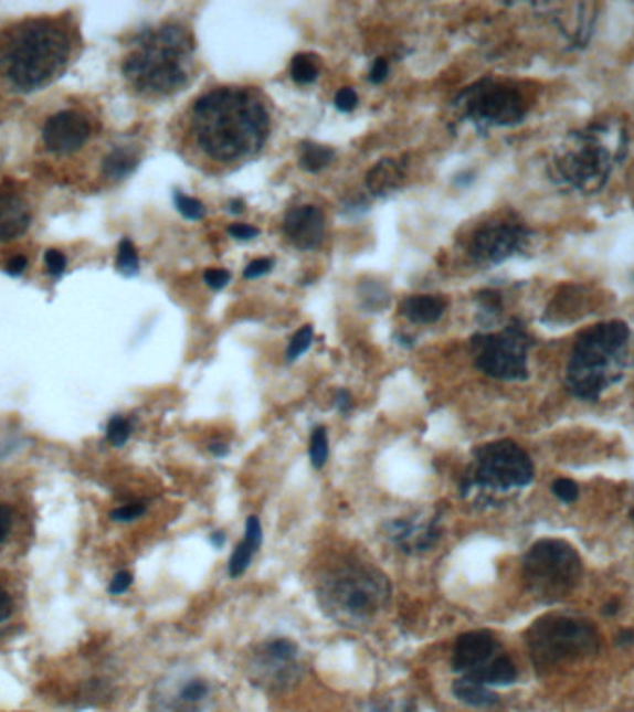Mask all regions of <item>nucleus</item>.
Returning <instances> with one entry per match:
<instances>
[{
  "mask_svg": "<svg viewBox=\"0 0 634 712\" xmlns=\"http://www.w3.org/2000/svg\"><path fill=\"white\" fill-rule=\"evenodd\" d=\"M284 236L300 251H314L324 244L325 215L314 204L289 210L284 217Z\"/></svg>",
  "mask_w": 634,
  "mask_h": 712,
  "instance_id": "15",
  "label": "nucleus"
},
{
  "mask_svg": "<svg viewBox=\"0 0 634 712\" xmlns=\"http://www.w3.org/2000/svg\"><path fill=\"white\" fill-rule=\"evenodd\" d=\"M117 272L125 275V277H136L139 273V255L136 245L133 244V240L128 237H123L119 242V247H117V261H116Z\"/></svg>",
  "mask_w": 634,
  "mask_h": 712,
  "instance_id": "26",
  "label": "nucleus"
},
{
  "mask_svg": "<svg viewBox=\"0 0 634 712\" xmlns=\"http://www.w3.org/2000/svg\"><path fill=\"white\" fill-rule=\"evenodd\" d=\"M329 460V436L325 427H316L310 436V463L316 469L324 468Z\"/></svg>",
  "mask_w": 634,
  "mask_h": 712,
  "instance_id": "27",
  "label": "nucleus"
},
{
  "mask_svg": "<svg viewBox=\"0 0 634 712\" xmlns=\"http://www.w3.org/2000/svg\"><path fill=\"white\" fill-rule=\"evenodd\" d=\"M208 695V684L204 681H190L186 683L180 690V701L186 703V705H193V703H199V701L204 700Z\"/></svg>",
  "mask_w": 634,
  "mask_h": 712,
  "instance_id": "32",
  "label": "nucleus"
},
{
  "mask_svg": "<svg viewBox=\"0 0 634 712\" xmlns=\"http://www.w3.org/2000/svg\"><path fill=\"white\" fill-rule=\"evenodd\" d=\"M622 138L623 134H612L609 125L600 123L571 134L554 155V179L577 192H600L620 160Z\"/></svg>",
  "mask_w": 634,
  "mask_h": 712,
  "instance_id": "5",
  "label": "nucleus"
},
{
  "mask_svg": "<svg viewBox=\"0 0 634 712\" xmlns=\"http://www.w3.org/2000/svg\"><path fill=\"white\" fill-rule=\"evenodd\" d=\"M45 267L46 273H49L52 278H56V280H59V278L64 275L65 269H67V258H65L62 251L49 249L45 253Z\"/></svg>",
  "mask_w": 634,
  "mask_h": 712,
  "instance_id": "33",
  "label": "nucleus"
},
{
  "mask_svg": "<svg viewBox=\"0 0 634 712\" xmlns=\"http://www.w3.org/2000/svg\"><path fill=\"white\" fill-rule=\"evenodd\" d=\"M32 223L29 204L19 198L0 193V244L23 236Z\"/></svg>",
  "mask_w": 634,
  "mask_h": 712,
  "instance_id": "16",
  "label": "nucleus"
},
{
  "mask_svg": "<svg viewBox=\"0 0 634 712\" xmlns=\"http://www.w3.org/2000/svg\"><path fill=\"white\" fill-rule=\"evenodd\" d=\"M335 405L341 414H349L352 411V397L347 390L336 392Z\"/></svg>",
  "mask_w": 634,
  "mask_h": 712,
  "instance_id": "43",
  "label": "nucleus"
},
{
  "mask_svg": "<svg viewBox=\"0 0 634 712\" xmlns=\"http://www.w3.org/2000/svg\"><path fill=\"white\" fill-rule=\"evenodd\" d=\"M324 594L338 613L363 620L384 603L388 585L363 567H346L327 583Z\"/></svg>",
  "mask_w": 634,
  "mask_h": 712,
  "instance_id": "11",
  "label": "nucleus"
},
{
  "mask_svg": "<svg viewBox=\"0 0 634 712\" xmlns=\"http://www.w3.org/2000/svg\"><path fill=\"white\" fill-rule=\"evenodd\" d=\"M518 679V670L514 665L513 659L508 655H497L490 667L486 668V672L480 676L479 683L486 687H508Z\"/></svg>",
  "mask_w": 634,
  "mask_h": 712,
  "instance_id": "22",
  "label": "nucleus"
},
{
  "mask_svg": "<svg viewBox=\"0 0 634 712\" xmlns=\"http://www.w3.org/2000/svg\"><path fill=\"white\" fill-rule=\"evenodd\" d=\"M210 451L214 453V457L223 458L229 455V451H231V449H229V446H226V444L215 442V444H212V446H210Z\"/></svg>",
  "mask_w": 634,
  "mask_h": 712,
  "instance_id": "45",
  "label": "nucleus"
},
{
  "mask_svg": "<svg viewBox=\"0 0 634 712\" xmlns=\"http://www.w3.org/2000/svg\"><path fill=\"white\" fill-rule=\"evenodd\" d=\"M456 106L479 127H513L527 114L524 95L503 82H475L456 97Z\"/></svg>",
  "mask_w": 634,
  "mask_h": 712,
  "instance_id": "10",
  "label": "nucleus"
},
{
  "mask_svg": "<svg viewBox=\"0 0 634 712\" xmlns=\"http://www.w3.org/2000/svg\"><path fill=\"white\" fill-rule=\"evenodd\" d=\"M336 110L352 111L358 106V95L352 87H341L340 92L336 93L335 97Z\"/></svg>",
  "mask_w": 634,
  "mask_h": 712,
  "instance_id": "36",
  "label": "nucleus"
},
{
  "mask_svg": "<svg viewBox=\"0 0 634 712\" xmlns=\"http://www.w3.org/2000/svg\"><path fill=\"white\" fill-rule=\"evenodd\" d=\"M18 618V597L10 585L0 581V638L12 631L13 621Z\"/></svg>",
  "mask_w": 634,
  "mask_h": 712,
  "instance_id": "24",
  "label": "nucleus"
},
{
  "mask_svg": "<svg viewBox=\"0 0 634 712\" xmlns=\"http://www.w3.org/2000/svg\"><path fill=\"white\" fill-rule=\"evenodd\" d=\"M289 76L294 78V82L300 84V86H306V84H314L319 76V70H317V59L314 54H297L292 60V65H289Z\"/></svg>",
  "mask_w": 634,
  "mask_h": 712,
  "instance_id": "25",
  "label": "nucleus"
},
{
  "mask_svg": "<svg viewBox=\"0 0 634 712\" xmlns=\"http://www.w3.org/2000/svg\"><path fill=\"white\" fill-rule=\"evenodd\" d=\"M453 694L466 703V705L477 706V709H486V706L496 705L499 698L496 692H492L490 687L475 681V679L461 678L456 679L453 683Z\"/></svg>",
  "mask_w": 634,
  "mask_h": 712,
  "instance_id": "20",
  "label": "nucleus"
},
{
  "mask_svg": "<svg viewBox=\"0 0 634 712\" xmlns=\"http://www.w3.org/2000/svg\"><path fill=\"white\" fill-rule=\"evenodd\" d=\"M173 201L179 214L186 220L199 221L207 215V206L199 199L190 198V195H186L182 192H175Z\"/></svg>",
  "mask_w": 634,
  "mask_h": 712,
  "instance_id": "29",
  "label": "nucleus"
},
{
  "mask_svg": "<svg viewBox=\"0 0 634 712\" xmlns=\"http://www.w3.org/2000/svg\"><path fill=\"white\" fill-rule=\"evenodd\" d=\"M551 490L562 503H573L579 498V487L571 479H557Z\"/></svg>",
  "mask_w": 634,
  "mask_h": 712,
  "instance_id": "34",
  "label": "nucleus"
},
{
  "mask_svg": "<svg viewBox=\"0 0 634 712\" xmlns=\"http://www.w3.org/2000/svg\"><path fill=\"white\" fill-rule=\"evenodd\" d=\"M243 210H245V203H243L242 199H232L231 203H229V212H232V214H242Z\"/></svg>",
  "mask_w": 634,
  "mask_h": 712,
  "instance_id": "47",
  "label": "nucleus"
},
{
  "mask_svg": "<svg viewBox=\"0 0 634 712\" xmlns=\"http://www.w3.org/2000/svg\"><path fill=\"white\" fill-rule=\"evenodd\" d=\"M15 531V512L10 504L0 501V551L7 548Z\"/></svg>",
  "mask_w": 634,
  "mask_h": 712,
  "instance_id": "31",
  "label": "nucleus"
},
{
  "mask_svg": "<svg viewBox=\"0 0 634 712\" xmlns=\"http://www.w3.org/2000/svg\"><path fill=\"white\" fill-rule=\"evenodd\" d=\"M335 160V151L314 141H303L299 146V166L308 173H317Z\"/></svg>",
  "mask_w": 634,
  "mask_h": 712,
  "instance_id": "23",
  "label": "nucleus"
},
{
  "mask_svg": "<svg viewBox=\"0 0 634 712\" xmlns=\"http://www.w3.org/2000/svg\"><path fill=\"white\" fill-rule=\"evenodd\" d=\"M503 653L496 637L488 631H472L461 635L453 649V670L462 678L479 681L497 655Z\"/></svg>",
  "mask_w": 634,
  "mask_h": 712,
  "instance_id": "13",
  "label": "nucleus"
},
{
  "mask_svg": "<svg viewBox=\"0 0 634 712\" xmlns=\"http://www.w3.org/2000/svg\"><path fill=\"white\" fill-rule=\"evenodd\" d=\"M617 642L622 644V646H627V644H633L634 642V633L633 631H622V633H620V637H617Z\"/></svg>",
  "mask_w": 634,
  "mask_h": 712,
  "instance_id": "48",
  "label": "nucleus"
},
{
  "mask_svg": "<svg viewBox=\"0 0 634 712\" xmlns=\"http://www.w3.org/2000/svg\"><path fill=\"white\" fill-rule=\"evenodd\" d=\"M264 539V531H262V523H260L256 516H249L247 523H245V536L242 542L236 545V550L232 553L231 561H229V575L232 580H237L240 575L247 572L251 566L254 553L260 550Z\"/></svg>",
  "mask_w": 634,
  "mask_h": 712,
  "instance_id": "18",
  "label": "nucleus"
},
{
  "mask_svg": "<svg viewBox=\"0 0 634 712\" xmlns=\"http://www.w3.org/2000/svg\"><path fill=\"white\" fill-rule=\"evenodd\" d=\"M71 38L54 19H30L0 43V73L18 92L46 86L70 62Z\"/></svg>",
  "mask_w": 634,
  "mask_h": 712,
  "instance_id": "2",
  "label": "nucleus"
},
{
  "mask_svg": "<svg viewBox=\"0 0 634 712\" xmlns=\"http://www.w3.org/2000/svg\"><path fill=\"white\" fill-rule=\"evenodd\" d=\"M311 342H314V329H311L310 325H305L289 340L288 349H286V360L294 362V360L303 357L310 349Z\"/></svg>",
  "mask_w": 634,
  "mask_h": 712,
  "instance_id": "30",
  "label": "nucleus"
},
{
  "mask_svg": "<svg viewBox=\"0 0 634 712\" xmlns=\"http://www.w3.org/2000/svg\"><path fill=\"white\" fill-rule=\"evenodd\" d=\"M133 435V422L125 416L112 417L106 425V440L114 447H123Z\"/></svg>",
  "mask_w": 634,
  "mask_h": 712,
  "instance_id": "28",
  "label": "nucleus"
},
{
  "mask_svg": "<svg viewBox=\"0 0 634 712\" xmlns=\"http://www.w3.org/2000/svg\"><path fill=\"white\" fill-rule=\"evenodd\" d=\"M272 269V258H258V261H253L251 264H247V267L243 269V277L247 278V280H254V278L264 277Z\"/></svg>",
  "mask_w": 634,
  "mask_h": 712,
  "instance_id": "38",
  "label": "nucleus"
},
{
  "mask_svg": "<svg viewBox=\"0 0 634 712\" xmlns=\"http://www.w3.org/2000/svg\"><path fill=\"white\" fill-rule=\"evenodd\" d=\"M133 574L123 570V572H117V574L114 575V580H112L108 591H110L112 596H119V594H125V592L133 586Z\"/></svg>",
  "mask_w": 634,
  "mask_h": 712,
  "instance_id": "39",
  "label": "nucleus"
},
{
  "mask_svg": "<svg viewBox=\"0 0 634 712\" xmlns=\"http://www.w3.org/2000/svg\"><path fill=\"white\" fill-rule=\"evenodd\" d=\"M272 119L264 100L249 87H218L191 108L197 146L215 162H236L258 152L270 136Z\"/></svg>",
  "mask_w": 634,
  "mask_h": 712,
  "instance_id": "1",
  "label": "nucleus"
},
{
  "mask_svg": "<svg viewBox=\"0 0 634 712\" xmlns=\"http://www.w3.org/2000/svg\"><path fill=\"white\" fill-rule=\"evenodd\" d=\"M202 278L212 290H223L226 284L231 283V273L226 269H207Z\"/></svg>",
  "mask_w": 634,
  "mask_h": 712,
  "instance_id": "37",
  "label": "nucleus"
},
{
  "mask_svg": "<svg viewBox=\"0 0 634 712\" xmlns=\"http://www.w3.org/2000/svg\"><path fill=\"white\" fill-rule=\"evenodd\" d=\"M535 667H557L566 660L583 659L600 649V635L589 621L564 614H548L525 635Z\"/></svg>",
  "mask_w": 634,
  "mask_h": 712,
  "instance_id": "6",
  "label": "nucleus"
},
{
  "mask_svg": "<svg viewBox=\"0 0 634 712\" xmlns=\"http://www.w3.org/2000/svg\"><path fill=\"white\" fill-rule=\"evenodd\" d=\"M373 712H415L414 709H410L409 705L395 706V705H382L377 706Z\"/></svg>",
  "mask_w": 634,
  "mask_h": 712,
  "instance_id": "46",
  "label": "nucleus"
},
{
  "mask_svg": "<svg viewBox=\"0 0 634 712\" xmlns=\"http://www.w3.org/2000/svg\"><path fill=\"white\" fill-rule=\"evenodd\" d=\"M226 536L223 531H214L210 534V544L214 545L215 550H221L225 545Z\"/></svg>",
  "mask_w": 634,
  "mask_h": 712,
  "instance_id": "44",
  "label": "nucleus"
},
{
  "mask_svg": "<svg viewBox=\"0 0 634 712\" xmlns=\"http://www.w3.org/2000/svg\"><path fill=\"white\" fill-rule=\"evenodd\" d=\"M229 234L237 242H249V240H254V237L258 236L260 231L254 226L245 225V223H234V225L229 226Z\"/></svg>",
  "mask_w": 634,
  "mask_h": 712,
  "instance_id": "41",
  "label": "nucleus"
},
{
  "mask_svg": "<svg viewBox=\"0 0 634 712\" xmlns=\"http://www.w3.org/2000/svg\"><path fill=\"white\" fill-rule=\"evenodd\" d=\"M531 338L519 323L499 332H483L472 338L473 359L477 370L497 381H525L529 375L527 354Z\"/></svg>",
  "mask_w": 634,
  "mask_h": 712,
  "instance_id": "9",
  "label": "nucleus"
},
{
  "mask_svg": "<svg viewBox=\"0 0 634 712\" xmlns=\"http://www.w3.org/2000/svg\"><path fill=\"white\" fill-rule=\"evenodd\" d=\"M92 136V125L81 111L64 110L46 119L41 138L54 155H73L86 146Z\"/></svg>",
  "mask_w": 634,
  "mask_h": 712,
  "instance_id": "14",
  "label": "nucleus"
},
{
  "mask_svg": "<svg viewBox=\"0 0 634 712\" xmlns=\"http://www.w3.org/2000/svg\"><path fill=\"white\" fill-rule=\"evenodd\" d=\"M631 360V329L623 321H605L584 330L571 351L566 386L583 401H598L622 379Z\"/></svg>",
  "mask_w": 634,
  "mask_h": 712,
  "instance_id": "4",
  "label": "nucleus"
},
{
  "mask_svg": "<svg viewBox=\"0 0 634 712\" xmlns=\"http://www.w3.org/2000/svg\"><path fill=\"white\" fill-rule=\"evenodd\" d=\"M447 302L440 296H410L399 305V312L418 325L436 323L444 316Z\"/></svg>",
  "mask_w": 634,
  "mask_h": 712,
  "instance_id": "19",
  "label": "nucleus"
},
{
  "mask_svg": "<svg viewBox=\"0 0 634 712\" xmlns=\"http://www.w3.org/2000/svg\"><path fill=\"white\" fill-rule=\"evenodd\" d=\"M147 510V504L144 503H127L119 507V509L112 512L110 518L114 521H134L141 518Z\"/></svg>",
  "mask_w": 634,
  "mask_h": 712,
  "instance_id": "35",
  "label": "nucleus"
},
{
  "mask_svg": "<svg viewBox=\"0 0 634 712\" xmlns=\"http://www.w3.org/2000/svg\"><path fill=\"white\" fill-rule=\"evenodd\" d=\"M631 518H633V521H634V504H633V509H631Z\"/></svg>",
  "mask_w": 634,
  "mask_h": 712,
  "instance_id": "49",
  "label": "nucleus"
},
{
  "mask_svg": "<svg viewBox=\"0 0 634 712\" xmlns=\"http://www.w3.org/2000/svg\"><path fill=\"white\" fill-rule=\"evenodd\" d=\"M581 577L583 561L564 540H540L525 555V585L542 602H560L570 596Z\"/></svg>",
  "mask_w": 634,
  "mask_h": 712,
  "instance_id": "7",
  "label": "nucleus"
},
{
  "mask_svg": "<svg viewBox=\"0 0 634 712\" xmlns=\"http://www.w3.org/2000/svg\"><path fill=\"white\" fill-rule=\"evenodd\" d=\"M535 477L529 455L510 440L492 442L477 447L473 455V474L467 477L469 487L488 492H510L529 487Z\"/></svg>",
  "mask_w": 634,
  "mask_h": 712,
  "instance_id": "8",
  "label": "nucleus"
},
{
  "mask_svg": "<svg viewBox=\"0 0 634 712\" xmlns=\"http://www.w3.org/2000/svg\"><path fill=\"white\" fill-rule=\"evenodd\" d=\"M138 157L128 147H116L103 160L104 177L112 180H125L138 168Z\"/></svg>",
  "mask_w": 634,
  "mask_h": 712,
  "instance_id": "21",
  "label": "nucleus"
},
{
  "mask_svg": "<svg viewBox=\"0 0 634 712\" xmlns=\"http://www.w3.org/2000/svg\"><path fill=\"white\" fill-rule=\"evenodd\" d=\"M527 240L529 231L516 221H488L473 232L467 251L477 264L496 266L524 249Z\"/></svg>",
  "mask_w": 634,
  "mask_h": 712,
  "instance_id": "12",
  "label": "nucleus"
},
{
  "mask_svg": "<svg viewBox=\"0 0 634 712\" xmlns=\"http://www.w3.org/2000/svg\"><path fill=\"white\" fill-rule=\"evenodd\" d=\"M193 40L177 23H163L139 32L123 62V76L144 95H173L190 82Z\"/></svg>",
  "mask_w": 634,
  "mask_h": 712,
  "instance_id": "3",
  "label": "nucleus"
},
{
  "mask_svg": "<svg viewBox=\"0 0 634 712\" xmlns=\"http://www.w3.org/2000/svg\"><path fill=\"white\" fill-rule=\"evenodd\" d=\"M27 267H29V261H27V256H13V258H10V261H8L7 273L8 275H10V277H21V275L27 272Z\"/></svg>",
  "mask_w": 634,
  "mask_h": 712,
  "instance_id": "42",
  "label": "nucleus"
},
{
  "mask_svg": "<svg viewBox=\"0 0 634 712\" xmlns=\"http://www.w3.org/2000/svg\"><path fill=\"white\" fill-rule=\"evenodd\" d=\"M388 75H390L388 60L377 59L371 65V70H369L368 81L371 84H382V82L387 81Z\"/></svg>",
  "mask_w": 634,
  "mask_h": 712,
  "instance_id": "40",
  "label": "nucleus"
},
{
  "mask_svg": "<svg viewBox=\"0 0 634 712\" xmlns=\"http://www.w3.org/2000/svg\"><path fill=\"white\" fill-rule=\"evenodd\" d=\"M404 182V163L395 158H384L369 169L366 174V185L376 198H387L398 192Z\"/></svg>",
  "mask_w": 634,
  "mask_h": 712,
  "instance_id": "17",
  "label": "nucleus"
}]
</instances>
